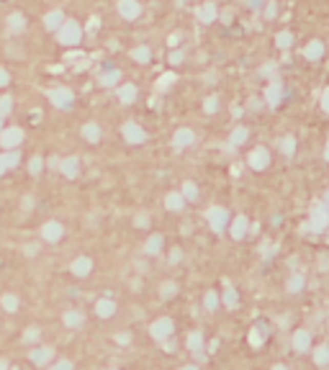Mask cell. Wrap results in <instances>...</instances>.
Instances as JSON below:
<instances>
[{
    "label": "cell",
    "mask_w": 329,
    "mask_h": 370,
    "mask_svg": "<svg viewBox=\"0 0 329 370\" xmlns=\"http://www.w3.org/2000/svg\"><path fill=\"white\" fill-rule=\"evenodd\" d=\"M80 36H83V29L75 24V21H65V26L59 29V42L62 44H77L80 42Z\"/></svg>",
    "instance_id": "obj_1"
},
{
    "label": "cell",
    "mask_w": 329,
    "mask_h": 370,
    "mask_svg": "<svg viewBox=\"0 0 329 370\" xmlns=\"http://www.w3.org/2000/svg\"><path fill=\"white\" fill-rule=\"evenodd\" d=\"M118 13L129 21H134L139 13H141V6L136 3V0H118Z\"/></svg>",
    "instance_id": "obj_2"
},
{
    "label": "cell",
    "mask_w": 329,
    "mask_h": 370,
    "mask_svg": "<svg viewBox=\"0 0 329 370\" xmlns=\"http://www.w3.org/2000/svg\"><path fill=\"white\" fill-rule=\"evenodd\" d=\"M198 21H203V24L216 21V6H214V3H203V6L198 8Z\"/></svg>",
    "instance_id": "obj_3"
},
{
    "label": "cell",
    "mask_w": 329,
    "mask_h": 370,
    "mask_svg": "<svg viewBox=\"0 0 329 370\" xmlns=\"http://www.w3.org/2000/svg\"><path fill=\"white\" fill-rule=\"evenodd\" d=\"M65 26V16H62V11H52V13H47V29L49 31H59Z\"/></svg>",
    "instance_id": "obj_4"
},
{
    "label": "cell",
    "mask_w": 329,
    "mask_h": 370,
    "mask_svg": "<svg viewBox=\"0 0 329 370\" xmlns=\"http://www.w3.org/2000/svg\"><path fill=\"white\" fill-rule=\"evenodd\" d=\"M321 52H324V47H321V42H316V39H314V42H309V47L303 49V54H306L309 59H319V57H321Z\"/></svg>",
    "instance_id": "obj_5"
},
{
    "label": "cell",
    "mask_w": 329,
    "mask_h": 370,
    "mask_svg": "<svg viewBox=\"0 0 329 370\" xmlns=\"http://www.w3.org/2000/svg\"><path fill=\"white\" fill-rule=\"evenodd\" d=\"M8 29H11V31H24V29H26L24 16H21V13H13V16L8 18Z\"/></svg>",
    "instance_id": "obj_6"
},
{
    "label": "cell",
    "mask_w": 329,
    "mask_h": 370,
    "mask_svg": "<svg viewBox=\"0 0 329 370\" xmlns=\"http://www.w3.org/2000/svg\"><path fill=\"white\" fill-rule=\"evenodd\" d=\"M49 98H52V100H54V103H57V106H67V103H70V98H72V95H70V93H67V90H54V93H52V95H49Z\"/></svg>",
    "instance_id": "obj_7"
},
{
    "label": "cell",
    "mask_w": 329,
    "mask_h": 370,
    "mask_svg": "<svg viewBox=\"0 0 329 370\" xmlns=\"http://www.w3.org/2000/svg\"><path fill=\"white\" fill-rule=\"evenodd\" d=\"M275 42H278V47H283V49H288V47H291V42H293V34H291V31H280Z\"/></svg>",
    "instance_id": "obj_8"
},
{
    "label": "cell",
    "mask_w": 329,
    "mask_h": 370,
    "mask_svg": "<svg viewBox=\"0 0 329 370\" xmlns=\"http://www.w3.org/2000/svg\"><path fill=\"white\" fill-rule=\"evenodd\" d=\"M131 57H134L136 62H149V49H147V47H136V49L131 52Z\"/></svg>",
    "instance_id": "obj_9"
},
{
    "label": "cell",
    "mask_w": 329,
    "mask_h": 370,
    "mask_svg": "<svg viewBox=\"0 0 329 370\" xmlns=\"http://www.w3.org/2000/svg\"><path fill=\"white\" fill-rule=\"evenodd\" d=\"M268 98H270V103H273V106L278 103V98H280V85H278V83H273V85H270V90H268Z\"/></svg>",
    "instance_id": "obj_10"
},
{
    "label": "cell",
    "mask_w": 329,
    "mask_h": 370,
    "mask_svg": "<svg viewBox=\"0 0 329 370\" xmlns=\"http://www.w3.org/2000/svg\"><path fill=\"white\" fill-rule=\"evenodd\" d=\"M126 136H129L131 141H141V139H144V134H141L136 126H126Z\"/></svg>",
    "instance_id": "obj_11"
},
{
    "label": "cell",
    "mask_w": 329,
    "mask_h": 370,
    "mask_svg": "<svg viewBox=\"0 0 329 370\" xmlns=\"http://www.w3.org/2000/svg\"><path fill=\"white\" fill-rule=\"evenodd\" d=\"M18 139H21V131H16V129H13V131H6V136H3V144H8V147H11V144H16Z\"/></svg>",
    "instance_id": "obj_12"
},
{
    "label": "cell",
    "mask_w": 329,
    "mask_h": 370,
    "mask_svg": "<svg viewBox=\"0 0 329 370\" xmlns=\"http://www.w3.org/2000/svg\"><path fill=\"white\" fill-rule=\"evenodd\" d=\"M265 159H268V157H265V152H262V149L252 154V165H255V167H262V165H265Z\"/></svg>",
    "instance_id": "obj_13"
},
{
    "label": "cell",
    "mask_w": 329,
    "mask_h": 370,
    "mask_svg": "<svg viewBox=\"0 0 329 370\" xmlns=\"http://www.w3.org/2000/svg\"><path fill=\"white\" fill-rule=\"evenodd\" d=\"M136 95V90L131 88V85H126V88H121V100H131Z\"/></svg>",
    "instance_id": "obj_14"
},
{
    "label": "cell",
    "mask_w": 329,
    "mask_h": 370,
    "mask_svg": "<svg viewBox=\"0 0 329 370\" xmlns=\"http://www.w3.org/2000/svg\"><path fill=\"white\" fill-rule=\"evenodd\" d=\"M188 141H191V134H188V131H180V134L175 136V144H178V147H186Z\"/></svg>",
    "instance_id": "obj_15"
},
{
    "label": "cell",
    "mask_w": 329,
    "mask_h": 370,
    "mask_svg": "<svg viewBox=\"0 0 329 370\" xmlns=\"http://www.w3.org/2000/svg\"><path fill=\"white\" fill-rule=\"evenodd\" d=\"M116 80H118V72H116V70L103 75V83H106V85H111V83H116Z\"/></svg>",
    "instance_id": "obj_16"
},
{
    "label": "cell",
    "mask_w": 329,
    "mask_h": 370,
    "mask_svg": "<svg viewBox=\"0 0 329 370\" xmlns=\"http://www.w3.org/2000/svg\"><path fill=\"white\" fill-rule=\"evenodd\" d=\"M168 44H170V47H178V44H180V34H178V31L170 34V36H168Z\"/></svg>",
    "instance_id": "obj_17"
},
{
    "label": "cell",
    "mask_w": 329,
    "mask_h": 370,
    "mask_svg": "<svg viewBox=\"0 0 329 370\" xmlns=\"http://www.w3.org/2000/svg\"><path fill=\"white\" fill-rule=\"evenodd\" d=\"M98 26H100V21H98V18H90V21H88V31H90V34H93V31H98Z\"/></svg>",
    "instance_id": "obj_18"
},
{
    "label": "cell",
    "mask_w": 329,
    "mask_h": 370,
    "mask_svg": "<svg viewBox=\"0 0 329 370\" xmlns=\"http://www.w3.org/2000/svg\"><path fill=\"white\" fill-rule=\"evenodd\" d=\"M85 136H88V139H98V129H95V126H88V129H85Z\"/></svg>",
    "instance_id": "obj_19"
},
{
    "label": "cell",
    "mask_w": 329,
    "mask_h": 370,
    "mask_svg": "<svg viewBox=\"0 0 329 370\" xmlns=\"http://www.w3.org/2000/svg\"><path fill=\"white\" fill-rule=\"evenodd\" d=\"M170 83H173V75H162V80H159V85H162V88H168Z\"/></svg>",
    "instance_id": "obj_20"
},
{
    "label": "cell",
    "mask_w": 329,
    "mask_h": 370,
    "mask_svg": "<svg viewBox=\"0 0 329 370\" xmlns=\"http://www.w3.org/2000/svg\"><path fill=\"white\" fill-rule=\"evenodd\" d=\"M170 62H173V65H180V62H183V54H180V52H173Z\"/></svg>",
    "instance_id": "obj_21"
},
{
    "label": "cell",
    "mask_w": 329,
    "mask_h": 370,
    "mask_svg": "<svg viewBox=\"0 0 329 370\" xmlns=\"http://www.w3.org/2000/svg\"><path fill=\"white\" fill-rule=\"evenodd\" d=\"M11 108V98H3V100H0V111H8Z\"/></svg>",
    "instance_id": "obj_22"
},
{
    "label": "cell",
    "mask_w": 329,
    "mask_h": 370,
    "mask_svg": "<svg viewBox=\"0 0 329 370\" xmlns=\"http://www.w3.org/2000/svg\"><path fill=\"white\" fill-rule=\"evenodd\" d=\"M265 16H268V18H273V16H275V3H270V6H268V11H265Z\"/></svg>",
    "instance_id": "obj_23"
},
{
    "label": "cell",
    "mask_w": 329,
    "mask_h": 370,
    "mask_svg": "<svg viewBox=\"0 0 329 370\" xmlns=\"http://www.w3.org/2000/svg\"><path fill=\"white\" fill-rule=\"evenodd\" d=\"M6 83H8V72L0 70V85H6Z\"/></svg>",
    "instance_id": "obj_24"
},
{
    "label": "cell",
    "mask_w": 329,
    "mask_h": 370,
    "mask_svg": "<svg viewBox=\"0 0 329 370\" xmlns=\"http://www.w3.org/2000/svg\"><path fill=\"white\" fill-rule=\"evenodd\" d=\"M283 149H285V152H291V149H293V141H291V139H285V141H283Z\"/></svg>",
    "instance_id": "obj_25"
},
{
    "label": "cell",
    "mask_w": 329,
    "mask_h": 370,
    "mask_svg": "<svg viewBox=\"0 0 329 370\" xmlns=\"http://www.w3.org/2000/svg\"><path fill=\"white\" fill-rule=\"evenodd\" d=\"M178 203H180V198H178V196H170V206L178 209Z\"/></svg>",
    "instance_id": "obj_26"
},
{
    "label": "cell",
    "mask_w": 329,
    "mask_h": 370,
    "mask_svg": "<svg viewBox=\"0 0 329 370\" xmlns=\"http://www.w3.org/2000/svg\"><path fill=\"white\" fill-rule=\"evenodd\" d=\"M250 6H252V8H260V6H262V0H250Z\"/></svg>",
    "instance_id": "obj_27"
},
{
    "label": "cell",
    "mask_w": 329,
    "mask_h": 370,
    "mask_svg": "<svg viewBox=\"0 0 329 370\" xmlns=\"http://www.w3.org/2000/svg\"><path fill=\"white\" fill-rule=\"evenodd\" d=\"M324 108L329 111V90H326V95H324Z\"/></svg>",
    "instance_id": "obj_28"
}]
</instances>
